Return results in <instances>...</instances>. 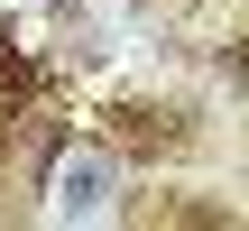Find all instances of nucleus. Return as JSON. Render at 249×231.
<instances>
[{
    "label": "nucleus",
    "instance_id": "f257e3e1",
    "mask_svg": "<svg viewBox=\"0 0 249 231\" xmlns=\"http://www.w3.org/2000/svg\"><path fill=\"white\" fill-rule=\"evenodd\" d=\"M102 204H111V167L102 157H74L55 176V213H102Z\"/></svg>",
    "mask_w": 249,
    "mask_h": 231
}]
</instances>
